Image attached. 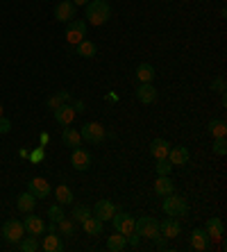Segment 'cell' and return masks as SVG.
I'll use <instances>...</instances> for the list:
<instances>
[{"instance_id": "836d02e7", "label": "cell", "mask_w": 227, "mask_h": 252, "mask_svg": "<svg viewBox=\"0 0 227 252\" xmlns=\"http://www.w3.org/2000/svg\"><path fill=\"white\" fill-rule=\"evenodd\" d=\"M155 170H157V175H170V170H173V164H170L168 159H157V164H155Z\"/></svg>"}, {"instance_id": "7402d4cb", "label": "cell", "mask_w": 227, "mask_h": 252, "mask_svg": "<svg viewBox=\"0 0 227 252\" xmlns=\"http://www.w3.org/2000/svg\"><path fill=\"white\" fill-rule=\"evenodd\" d=\"M16 209L18 211H23V214H30V211H34L36 209V198L32 193H21L16 198Z\"/></svg>"}, {"instance_id": "4fadbf2b", "label": "cell", "mask_w": 227, "mask_h": 252, "mask_svg": "<svg viewBox=\"0 0 227 252\" xmlns=\"http://www.w3.org/2000/svg\"><path fill=\"white\" fill-rule=\"evenodd\" d=\"M136 100L143 102V105H152L157 100V89L152 87L150 82H139V87H136Z\"/></svg>"}, {"instance_id": "9c48e42d", "label": "cell", "mask_w": 227, "mask_h": 252, "mask_svg": "<svg viewBox=\"0 0 227 252\" xmlns=\"http://www.w3.org/2000/svg\"><path fill=\"white\" fill-rule=\"evenodd\" d=\"M70 164L75 170H89L91 168V155L84 150V148H73V155H70Z\"/></svg>"}, {"instance_id": "60d3db41", "label": "cell", "mask_w": 227, "mask_h": 252, "mask_svg": "<svg viewBox=\"0 0 227 252\" xmlns=\"http://www.w3.org/2000/svg\"><path fill=\"white\" fill-rule=\"evenodd\" d=\"M41 157H43V148H39V150H34V153L30 155V159H32V161H39Z\"/></svg>"}, {"instance_id": "f35d334b", "label": "cell", "mask_w": 227, "mask_h": 252, "mask_svg": "<svg viewBox=\"0 0 227 252\" xmlns=\"http://www.w3.org/2000/svg\"><path fill=\"white\" fill-rule=\"evenodd\" d=\"M128 236V246H132V248H136L141 243V236L136 234V232H130V234H125Z\"/></svg>"}, {"instance_id": "2e32d148", "label": "cell", "mask_w": 227, "mask_h": 252, "mask_svg": "<svg viewBox=\"0 0 227 252\" xmlns=\"http://www.w3.org/2000/svg\"><path fill=\"white\" fill-rule=\"evenodd\" d=\"M189 157H191V153H189L184 146H177V148H170L168 150V161L173 166H184V164H189Z\"/></svg>"}, {"instance_id": "d6a6232c", "label": "cell", "mask_w": 227, "mask_h": 252, "mask_svg": "<svg viewBox=\"0 0 227 252\" xmlns=\"http://www.w3.org/2000/svg\"><path fill=\"white\" fill-rule=\"evenodd\" d=\"M48 218H50L53 223H59V220L64 218V209H62V205H59V202H55V205L48 207Z\"/></svg>"}, {"instance_id": "5b68a950", "label": "cell", "mask_w": 227, "mask_h": 252, "mask_svg": "<svg viewBox=\"0 0 227 252\" xmlns=\"http://www.w3.org/2000/svg\"><path fill=\"white\" fill-rule=\"evenodd\" d=\"M84 39H87V23L80 21V18L68 21V23H66V41H68L70 46H77V43L84 41Z\"/></svg>"}, {"instance_id": "f1b7e54d", "label": "cell", "mask_w": 227, "mask_h": 252, "mask_svg": "<svg viewBox=\"0 0 227 252\" xmlns=\"http://www.w3.org/2000/svg\"><path fill=\"white\" fill-rule=\"evenodd\" d=\"M16 248L21 252H36V250H39V241H36V236L28 234V236H23V239L18 241Z\"/></svg>"}, {"instance_id": "cb8c5ba5", "label": "cell", "mask_w": 227, "mask_h": 252, "mask_svg": "<svg viewBox=\"0 0 227 252\" xmlns=\"http://www.w3.org/2000/svg\"><path fill=\"white\" fill-rule=\"evenodd\" d=\"M62 143L64 146H68V148H77V146H82V136H80V132L77 129H73L68 125V127H64V132H62Z\"/></svg>"}, {"instance_id": "5bb4252c", "label": "cell", "mask_w": 227, "mask_h": 252, "mask_svg": "<svg viewBox=\"0 0 227 252\" xmlns=\"http://www.w3.org/2000/svg\"><path fill=\"white\" fill-rule=\"evenodd\" d=\"M55 121H57L59 125H64V127H68L73 121H75V109L68 105V102H64V105H59L57 109H55Z\"/></svg>"}, {"instance_id": "8992f818", "label": "cell", "mask_w": 227, "mask_h": 252, "mask_svg": "<svg viewBox=\"0 0 227 252\" xmlns=\"http://www.w3.org/2000/svg\"><path fill=\"white\" fill-rule=\"evenodd\" d=\"M2 236H5L9 243H14V246H16L18 241L25 236L23 223H21V220H14V218H12V220H7V223L2 225Z\"/></svg>"}, {"instance_id": "30bf717a", "label": "cell", "mask_w": 227, "mask_h": 252, "mask_svg": "<svg viewBox=\"0 0 227 252\" xmlns=\"http://www.w3.org/2000/svg\"><path fill=\"white\" fill-rule=\"evenodd\" d=\"M91 214L105 223V220H111V216L116 214V207H114V202H111V200H98V202H96V207L91 209Z\"/></svg>"}, {"instance_id": "e0dca14e", "label": "cell", "mask_w": 227, "mask_h": 252, "mask_svg": "<svg viewBox=\"0 0 227 252\" xmlns=\"http://www.w3.org/2000/svg\"><path fill=\"white\" fill-rule=\"evenodd\" d=\"M204 232L209 236L211 241H221L223 234H225V227H223V220L221 218H209L207 225H204Z\"/></svg>"}, {"instance_id": "d6986e66", "label": "cell", "mask_w": 227, "mask_h": 252, "mask_svg": "<svg viewBox=\"0 0 227 252\" xmlns=\"http://www.w3.org/2000/svg\"><path fill=\"white\" fill-rule=\"evenodd\" d=\"M170 150V143L166 139H152L150 141V155L155 159H166Z\"/></svg>"}, {"instance_id": "7bdbcfd3", "label": "cell", "mask_w": 227, "mask_h": 252, "mask_svg": "<svg viewBox=\"0 0 227 252\" xmlns=\"http://www.w3.org/2000/svg\"><path fill=\"white\" fill-rule=\"evenodd\" d=\"M59 98L64 100V102H70V91H59Z\"/></svg>"}, {"instance_id": "8fae6325", "label": "cell", "mask_w": 227, "mask_h": 252, "mask_svg": "<svg viewBox=\"0 0 227 252\" xmlns=\"http://www.w3.org/2000/svg\"><path fill=\"white\" fill-rule=\"evenodd\" d=\"M28 191L34 195L36 200H43L50 195V182H46L43 177H34L32 182H28Z\"/></svg>"}, {"instance_id": "52a82bcc", "label": "cell", "mask_w": 227, "mask_h": 252, "mask_svg": "<svg viewBox=\"0 0 227 252\" xmlns=\"http://www.w3.org/2000/svg\"><path fill=\"white\" fill-rule=\"evenodd\" d=\"M134 220H136V218H134L132 214H128V211H116V214L111 216V223H114L116 232H121V234L134 232Z\"/></svg>"}, {"instance_id": "83f0119b", "label": "cell", "mask_w": 227, "mask_h": 252, "mask_svg": "<svg viewBox=\"0 0 227 252\" xmlns=\"http://www.w3.org/2000/svg\"><path fill=\"white\" fill-rule=\"evenodd\" d=\"M155 68H152V64H139L136 66V80L139 82H152L155 80Z\"/></svg>"}, {"instance_id": "7a4b0ae2", "label": "cell", "mask_w": 227, "mask_h": 252, "mask_svg": "<svg viewBox=\"0 0 227 252\" xmlns=\"http://www.w3.org/2000/svg\"><path fill=\"white\" fill-rule=\"evenodd\" d=\"M163 202H162V209L166 216H173V218H180V216H187L189 214V202L187 198H182V195H163Z\"/></svg>"}, {"instance_id": "6da1fadb", "label": "cell", "mask_w": 227, "mask_h": 252, "mask_svg": "<svg viewBox=\"0 0 227 252\" xmlns=\"http://www.w3.org/2000/svg\"><path fill=\"white\" fill-rule=\"evenodd\" d=\"M84 7H87V21L91 25H105L111 18V7L107 0H89Z\"/></svg>"}, {"instance_id": "1f68e13d", "label": "cell", "mask_w": 227, "mask_h": 252, "mask_svg": "<svg viewBox=\"0 0 227 252\" xmlns=\"http://www.w3.org/2000/svg\"><path fill=\"white\" fill-rule=\"evenodd\" d=\"M57 227H59V232H62L64 236H73V234H75V220H73V218H66L64 216L57 223Z\"/></svg>"}, {"instance_id": "ee69618b", "label": "cell", "mask_w": 227, "mask_h": 252, "mask_svg": "<svg viewBox=\"0 0 227 252\" xmlns=\"http://www.w3.org/2000/svg\"><path fill=\"white\" fill-rule=\"evenodd\" d=\"M70 2H73V5H87V2H89V0H70Z\"/></svg>"}, {"instance_id": "ab89813d", "label": "cell", "mask_w": 227, "mask_h": 252, "mask_svg": "<svg viewBox=\"0 0 227 252\" xmlns=\"http://www.w3.org/2000/svg\"><path fill=\"white\" fill-rule=\"evenodd\" d=\"M155 243H157V248L159 250H163V248H166V236H155Z\"/></svg>"}, {"instance_id": "277c9868", "label": "cell", "mask_w": 227, "mask_h": 252, "mask_svg": "<svg viewBox=\"0 0 227 252\" xmlns=\"http://www.w3.org/2000/svg\"><path fill=\"white\" fill-rule=\"evenodd\" d=\"M80 136L87 141V143H91V146H100V143L105 141L107 132L100 123H84L80 129Z\"/></svg>"}, {"instance_id": "3957f363", "label": "cell", "mask_w": 227, "mask_h": 252, "mask_svg": "<svg viewBox=\"0 0 227 252\" xmlns=\"http://www.w3.org/2000/svg\"><path fill=\"white\" fill-rule=\"evenodd\" d=\"M134 232L139 236H146V239H155L159 234V220L152 216H141L134 220Z\"/></svg>"}, {"instance_id": "d4e9b609", "label": "cell", "mask_w": 227, "mask_h": 252, "mask_svg": "<svg viewBox=\"0 0 227 252\" xmlns=\"http://www.w3.org/2000/svg\"><path fill=\"white\" fill-rule=\"evenodd\" d=\"M125 248H128V236L121 234V232H116V234H111L107 239V250L109 252H121Z\"/></svg>"}, {"instance_id": "ffe728a7", "label": "cell", "mask_w": 227, "mask_h": 252, "mask_svg": "<svg viewBox=\"0 0 227 252\" xmlns=\"http://www.w3.org/2000/svg\"><path fill=\"white\" fill-rule=\"evenodd\" d=\"M155 193L157 195H170L175 193V182L168 175H157V182H155Z\"/></svg>"}, {"instance_id": "4dcf8cb0", "label": "cell", "mask_w": 227, "mask_h": 252, "mask_svg": "<svg viewBox=\"0 0 227 252\" xmlns=\"http://www.w3.org/2000/svg\"><path fill=\"white\" fill-rule=\"evenodd\" d=\"M89 216H94L91 209L87 205H73V211H70V218L75 220V223H82V220H87Z\"/></svg>"}, {"instance_id": "d590c367", "label": "cell", "mask_w": 227, "mask_h": 252, "mask_svg": "<svg viewBox=\"0 0 227 252\" xmlns=\"http://www.w3.org/2000/svg\"><path fill=\"white\" fill-rule=\"evenodd\" d=\"M211 91H216V94H225V77L223 75L216 77L214 82H211Z\"/></svg>"}, {"instance_id": "ac0fdd59", "label": "cell", "mask_w": 227, "mask_h": 252, "mask_svg": "<svg viewBox=\"0 0 227 252\" xmlns=\"http://www.w3.org/2000/svg\"><path fill=\"white\" fill-rule=\"evenodd\" d=\"M48 236H43V243H41V248L46 252H64V241L59 239L55 232H46Z\"/></svg>"}, {"instance_id": "f546056e", "label": "cell", "mask_w": 227, "mask_h": 252, "mask_svg": "<svg viewBox=\"0 0 227 252\" xmlns=\"http://www.w3.org/2000/svg\"><path fill=\"white\" fill-rule=\"evenodd\" d=\"M207 132H209L214 139H223V136L227 134V125L225 121H211L209 125H207Z\"/></svg>"}, {"instance_id": "74e56055", "label": "cell", "mask_w": 227, "mask_h": 252, "mask_svg": "<svg viewBox=\"0 0 227 252\" xmlns=\"http://www.w3.org/2000/svg\"><path fill=\"white\" fill-rule=\"evenodd\" d=\"M9 129H12V121L5 116H0V134H7Z\"/></svg>"}, {"instance_id": "9a60e30c", "label": "cell", "mask_w": 227, "mask_h": 252, "mask_svg": "<svg viewBox=\"0 0 227 252\" xmlns=\"http://www.w3.org/2000/svg\"><path fill=\"white\" fill-rule=\"evenodd\" d=\"M159 232H162V236H166V239H175V236H180L182 225L177 223V218L168 216V218H163L162 223H159Z\"/></svg>"}, {"instance_id": "b9f144b4", "label": "cell", "mask_w": 227, "mask_h": 252, "mask_svg": "<svg viewBox=\"0 0 227 252\" xmlns=\"http://www.w3.org/2000/svg\"><path fill=\"white\" fill-rule=\"evenodd\" d=\"M73 109H75V114L84 112V102H82V100H75V105H73Z\"/></svg>"}, {"instance_id": "8d00e7d4", "label": "cell", "mask_w": 227, "mask_h": 252, "mask_svg": "<svg viewBox=\"0 0 227 252\" xmlns=\"http://www.w3.org/2000/svg\"><path fill=\"white\" fill-rule=\"evenodd\" d=\"M46 105H48V109H53V112H55L59 105H64V100L59 98V94H55V95H50V98L46 100Z\"/></svg>"}, {"instance_id": "603a6c76", "label": "cell", "mask_w": 227, "mask_h": 252, "mask_svg": "<svg viewBox=\"0 0 227 252\" xmlns=\"http://www.w3.org/2000/svg\"><path fill=\"white\" fill-rule=\"evenodd\" d=\"M82 227H84V232H87L89 236H100L102 234V229H105V225H102V220L96 216H89L87 220H82Z\"/></svg>"}, {"instance_id": "44dd1931", "label": "cell", "mask_w": 227, "mask_h": 252, "mask_svg": "<svg viewBox=\"0 0 227 252\" xmlns=\"http://www.w3.org/2000/svg\"><path fill=\"white\" fill-rule=\"evenodd\" d=\"M191 248L193 250H209V236H207V232L204 229H193V234H191Z\"/></svg>"}, {"instance_id": "7c38bea8", "label": "cell", "mask_w": 227, "mask_h": 252, "mask_svg": "<svg viewBox=\"0 0 227 252\" xmlns=\"http://www.w3.org/2000/svg\"><path fill=\"white\" fill-rule=\"evenodd\" d=\"M55 18H57L59 23H68L75 18V5L70 2V0H62L57 7H55Z\"/></svg>"}, {"instance_id": "f6af8a7d", "label": "cell", "mask_w": 227, "mask_h": 252, "mask_svg": "<svg viewBox=\"0 0 227 252\" xmlns=\"http://www.w3.org/2000/svg\"><path fill=\"white\" fill-rule=\"evenodd\" d=\"M0 116H2V102H0Z\"/></svg>"}, {"instance_id": "484cf974", "label": "cell", "mask_w": 227, "mask_h": 252, "mask_svg": "<svg viewBox=\"0 0 227 252\" xmlns=\"http://www.w3.org/2000/svg\"><path fill=\"white\" fill-rule=\"evenodd\" d=\"M55 200H57L62 207L73 205V191L68 189V184H59V187L55 189Z\"/></svg>"}, {"instance_id": "ba28073f", "label": "cell", "mask_w": 227, "mask_h": 252, "mask_svg": "<svg viewBox=\"0 0 227 252\" xmlns=\"http://www.w3.org/2000/svg\"><path fill=\"white\" fill-rule=\"evenodd\" d=\"M23 227H25V234H32V236L46 234V223H43V218L34 216V211L28 214V218L23 220Z\"/></svg>"}, {"instance_id": "e575fe53", "label": "cell", "mask_w": 227, "mask_h": 252, "mask_svg": "<svg viewBox=\"0 0 227 252\" xmlns=\"http://www.w3.org/2000/svg\"><path fill=\"white\" fill-rule=\"evenodd\" d=\"M214 153L221 155V157H223V155H227V141H225V136L214 141Z\"/></svg>"}, {"instance_id": "4316f807", "label": "cell", "mask_w": 227, "mask_h": 252, "mask_svg": "<svg viewBox=\"0 0 227 252\" xmlns=\"http://www.w3.org/2000/svg\"><path fill=\"white\" fill-rule=\"evenodd\" d=\"M96 53H98V48H96V43L94 41H80L75 46V55H80V57H84V59H91V57H96Z\"/></svg>"}]
</instances>
